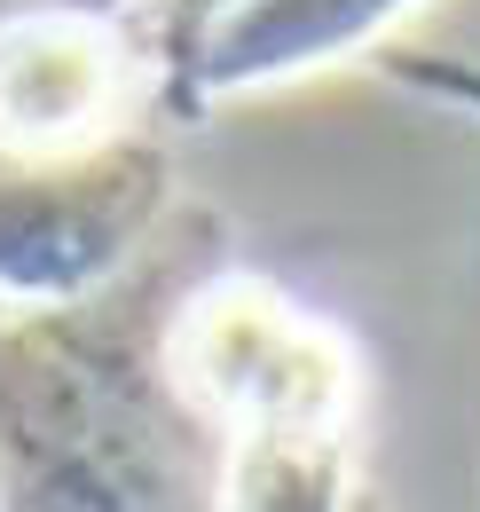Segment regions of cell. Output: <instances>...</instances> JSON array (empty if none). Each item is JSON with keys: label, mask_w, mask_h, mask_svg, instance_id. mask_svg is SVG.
Here are the masks:
<instances>
[{"label": "cell", "mask_w": 480, "mask_h": 512, "mask_svg": "<svg viewBox=\"0 0 480 512\" xmlns=\"http://www.w3.org/2000/svg\"><path fill=\"white\" fill-rule=\"evenodd\" d=\"M181 221L174 158L150 134H103L63 158H8L0 276L8 308H71L111 292Z\"/></svg>", "instance_id": "3"}, {"label": "cell", "mask_w": 480, "mask_h": 512, "mask_svg": "<svg viewBox=\"0 0 480 512\" xmlns=\"http://www.w3.org/2000/svg\"><path fill=\"white\" fill-rule=\"evenodd\" d=\"M174 386L221 426V512H347L355 481V339L292 284L221 260L174 308Z\"/></svg>", "instance_id": "2"}, {"label": "cell", "mask_w": 480, "mask_h": 512, "mask_svg": "<svg viewBox=\"0 0 480 512\" xmlns=\"http://www.w3.org/2000/svg\"><path fill=\"white\" fill-rule=\"evenodd\" d=\"M142 79H158L166 95V40L150 24L8 16V79H0L8 158H63L119 134V111Z\"/></svg>", "instance_id": "4"}, {"label": "cell", "mask_w": 480, "mask_h": 512, "mask_svg": "<svg viewBox=\"0 0 480 512\" xmlns=\"http://www.w3.org/2000/svg\"><path fill=\"white\" fill-rule=\"evenodd\" d=\"M386 79H394L402 95H425V103H441V111L480 119V64H465V56H386Z\"/></svg>", "instance_id": "6"}, {"label": "cell", "mask_w": 480, "mask_h": 512, "mask_svg": "<svg viewBox=\"0 0 480 512\" xmlns=\"http://www.w3.org/2000/svg\"><path fill=\"white\" fill-rule=\"evenodd\" d=\"M181 221L95 300L8 308V512H174L189 410L174 386Z\"/></svg>", "instance_id": "1"}, {"label": "cell", "mask_w": 480, "mask_h": 512, "mask_svg": "<svg viewBox=\"0 0 480 512\" xmlns=\"http://www.w3.org/2000/svg\"><path fill=\"white\" fill-rule=\"evenodd\" d=\"M418 0H197V48L166 87V111L197 119L229 95L307 79L378 48Z\"/></svg>", "instance_id": "5"}]
</instances>
